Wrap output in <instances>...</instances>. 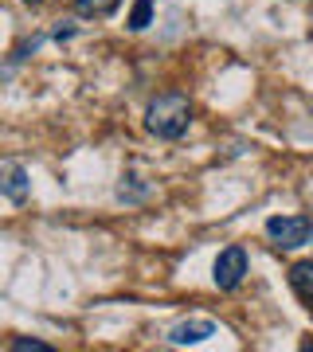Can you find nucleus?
I'll list each match as a JSON object with an SVG mask.
<instances>
[{"label": "nucleus", "instance_id": "7", "mask_svg": "<svg viewBox=\"0 0 313 352\" xmlns=\"http://www.w3.org/2000/svg\"><path fill=\"white\" fill-rule=\"evenodd\" d=\"M122 8V0H75V16L78 20H106Z\"/></svg>", "mask_w": 313, "mask_h": 352}, {"label": "nucleus", "instance_id": "9", "mask_svg": "<svg viewBox=\"0 0 313 352\" xmlns=\"http://www.w3.org/2000/svg\"><path fill=\"white\" fill-rule=\"evenodd\" d=\"M8 349H12V352H51V344H43V340H28V337H16Z\"/></svg>", "mask_w": 313, "mask_h": 352}, {"label": "nucleus", "instance_id": "2", "mask_svg": "<svg viewBox=\"0 0 313 352\" xmlns=\"http://www.w3.org/2000/svg\"><path fill=\"white\" fill-rule=\"evenodd\" d=\"M310 231L313 223L305 215H270L266 219V239L274 247H282V251H294L301 243H310Z\"/></svg>", "mask_w": 313, "mask_h": 352}, {"label": "nucleus", "instance_id": "10", "mask_svg": "<svg viewBox=\"0 0 313 352\" xmlns=\"http://www.w3.org/2000/svg\"><path fill=\"white\" fill-rule=\"evenodd\" d=\"M24 4H39V0H24Z\"/></svg>", "mask_w": 313, "mask_h": 352}, {"label": "nucleus", "instance_id": "6", "mask_svg": "<svg viewBox=\"0 0 313 352\" xmlns=\"http://www.w3.org/2000/svg\"><path fill=\"white\" fill-rule=\"evenodd\" d=\"M290 286H294V294H298L305 305H313V258L290 266Z\"/></svg>", "mask_w": 313, "mask_h": 352}, {"label": "nucleus", "instance_id": "8", "mask_svg": "<svg viewBox=\"0 0 313 352\" xmlns=\"http://www.w3.org/2000/svg\"><path fill=\"white\" fill-rule=\"evenodd\" d=\"M129 32H145L153 24V0H133V12H129Z\"/></svg>", "mask_w": 313, "mask_h": 352}, {"label": "nucleus", "instance_id": "1", "mask_svg": "<svg viewBox=\"0 0 313 352\" xmlns=\"http://www.w3.org/2000/svg\"><path fill=\"white\" fill-rule=\"evenodd\" d=\"M192 126V102L180 94V90H169V94H157L145 110V129L161 141H180Z\"/></svg>", "mask_w": 313, "mask_h": 352}, {"label": "nucleus", "instance_id": "5", "mask_svg": "<svg viewBox=\"0 0 313 352\" xmlns=\"http://www.w3.org/2000/svg\"><path fill=\"white\" fill-rule=\"evenodd\" d=\"M215 333V321H180V325L169 329V344L184 349V344H200Z\"/></svg>", "mask_w": 313, "mask_h": 352}, {"label": "nucleus", "instance_id": "3", "mask_svg": "<svg viewBox=\"0 0 313 352\" xmlns=\"http://www.w3.org/2000/svg\"><path fill=\"white\" fill-rule=\"evenodd\" d=\"M212 278H215V286L224 289V294L239 289L243 286V278H247V251H243V247H227V251H219Z\"/></svg>", "mask_w": 313, "mask_h": 352}, {"label": "nucleus", "instance_id": "4", "mask_svg": "<svg viewBox=\"0 0 313 352\" xmlns=\"http://www.w3.org/2000/svg\"><path fill=\"white\" fill-rule=\"evenodd\" d=\"M0 192L8 196L12 204H24L32 196V180H28V168L20 161H8L4 164V180H0Z\"/></svg>", "mask_w": 313, "mask_h": 352}, {"label": "nucleus", "instance_id": "11", "mask_svg": "<svg viewBox=\"0 0 313 352\" xmlns=\"http://www.w3.org/2000/svg\"><path fill=\"white\" fill-rule=\"evenodd\" d=\"M310 239H313V231H310Z\"/></svg>", "mask_w": 313, "mask_h": 352}]
</instances>
